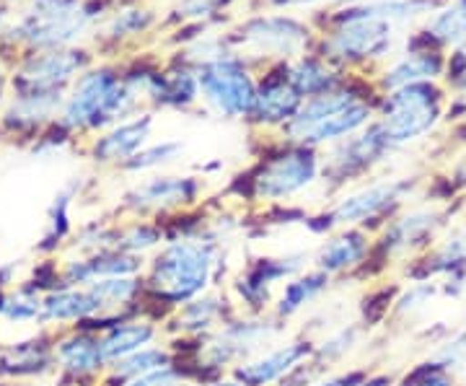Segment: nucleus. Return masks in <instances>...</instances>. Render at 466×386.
I'll return each mask as SVG.
<instances>
[{"mask_svg": "<svg viewBox=\"0 0 466 386\" xmlns=\"http://www.w3.org/2000/svg\"><path fill=\"white\" fill-rule=\"evenodd\" d=\"M226 269L223 244L208 241L200 236L192 239H174L167 241L148 262L146 283V301L158 306L167 317L182 303L208 293L210 288L220 286Z\"/></svg>", "mask_w": 466, "mask_h": 386, "instance_id": "obj_1", "label": "nucleus"}, {"mask_svg": "<svg viewBox=\"0 0 466 386\" xmlns=\"http://www.w3.org/2000/svg\"><path fill=\"white\" fill-rule=\"evenodd\" d=\"M446 218H449V210L438 205H420L412 210L397 213L373 241V254L358 275H368L373 268L381 269L391 262L415 259L417 254L428 252L433 247L438 231L446 226Z\"/></svg>", "mask_w": 466, "mask_h": 386, "instance_id": "obj_2", "label": "nucleus"}, {"mask_svg": "<svg viewBox=\"0 0 466 386\" xmlns=\"http://www.w3.org/2000/svg\"><path fill=\"white\" fill-rule=\"evenodd\" d=\"M441 119V91L431 84H412L389 91L376 122L386 146L394 151L428 135Z\"/></svg>", "mask_w": 466, "mask_h": 386, "instance_id": "obj_3", "label": "nucleus"}, {"mask_svg": "<svg viewBox=\"0 0 466 386\" xmlns=\"http://www.w3.org/2000/svg\"><path fill=\"white\" fill-rule=\"evenodd\" d=\"M140 99L127 84H119L109 70L86 73L76 84L66 109V127H101L116 117H125Z\"/></svg>", "mask_w": 466, "mask_h": 386, "instance_id": "obj_4", "label": "nucleus"}, {"mask_svg": "<svg viewBox=\"0 0 466 386\" xmlns=\"http://www.w3.org/2000/svg\"><path fill=\"white\" fill-rule=\"evenodd\" d=\"M415 192V182L410 179H389L373 182L350 192L329 208V220L334 229H383L397 216L404 200Z\"/></svg>", "mask_w": 466, "mask_h": 386, "instance_id": "obj_5", "label": "nucleus"}, {"mask_svg": "<svg viewBox=\"0 0 466 386\" xmlns=\"http://www.w3.org/2000/svg\"><path fill=\"white\" fill-rule=\"evenodd\" d=\"M321 179V161L314 148L293 146L267 158L249 179V198L257 202H283Z\"/></svg>", "mask_w": 466, "mask_h": 386, "instance_id": "obj_6", "label": "nucleus"}, {"mask_svg": "<svg viewBox=\"0 0 466 386\" xmlns=\"http://www.w3.org/2000/svg\"><path fill=\"white\" fill-rule=\"evenodd\" d=\"M306 262H311V257L306 252L259 257L241 269L238 278H233L231 293L247 314L262 317L275 303V286L288 283L290 278L306 272Z\"/></svg>", "mask_w": 466, "mask_h": 386, "instance_id": "obj_7", "label": "nucleus"}, {"mask_svg": "<svg viewBox=\"0 0 466 386\" xmlns=\"http://www.w3.org/2000/svg\"><path fill=\"white\" fill-rule=\"evenodd\" d=\"M198 86L205 104L226 119L249 117L257 99V86L236 57H226L198 70Z\"/></svg>", "mask_w": 466, "mask_h": 386, "instance_id": "obj_8", "label": "nucleus"}, {"mask_svg": "<svg viewBox=\"0 0 466 386\" xmlns=\"http://www.w3.org/2000/svg\"><path fill=\"white\" fill-rule=\"evenodd\" d=\"M391 26L394 24L368 14L366 8H355L329 34L324 50L329 52V57H339V60L381 57L391 45Z\"/></svg>", "mask_w": 466, "mask_h": 386, "instance_id": "obj_9", "label": "nucleus"}, {"mask_svg": "<svg viewBox=\"0 0 466 386\" xmlns=\"http://www.w3.org/2000/svg\"><path fill=\"white\" fill-rule=\"evenodd\" d=\"M86 24L88 14L78 0H34L21 32L34 45L57 47L84 32Z\"/></svg>", "mask_w": 466, "mask_h": 386, "instance_id": "obj_10", "label": "nucleus"}, {"mask_svg": "<svg viewBox=\"0 0 466 386\" xmlns=\"http://www.w3.org/2000/svg\"><path fill=\"white\" fill-rule=\"evenodd\" d=\"M386 151H391V148L386 146L379 125L373 122V125H368L366 130L334 143L332 151L327 153L324 161H321V179L334 182V185L350 182L352 177H360L376 161H381V156Z\"/></svg>", "mask_w": 466, "mask_h": 386, "instance_id": "obj_11", "label": "nucleus"}, {"mask_svg": "<svg viewBox=\"0 0 466 386\" xmlns=\"http://www.w3.org/2000/svg\"><path fill=\"white\" fill-rule=\"evenodd\" d=\"M200 182L195 177H150L146 182L135 185L125 195V208L133 213H156L167 216L177 210H187L200 200Z\"/></svg>", "mask_w": 466, "mask_h": 386, "instance_id": "obj_12", "label": "nucleus"}, {"mask_svg": "<svg viewBox=\"0 0 466 386\" xmlns=\"http://www.w3.org/2000/svg\"><path fill=\"white\" fill-rule=\"evenodd\" d=\"M314 355V342L309 337H293L288 342L275 345L272 350L254 355L249 361L238 363L231 371L233 379L244 386H275L300 363H306Z\"/></svg>", "mask_w": 466, "mask_h": 386, "instance_id": "obj_13", "label": "nucleus"}, {"mask_svg": "<svg viewBox=\"0 0 466 386\" xmlns=\"http://www.w3.org/2000/svg\"><path fill=\"white\" fill-rule=\"evenodd\" d=\"M373 254V239L363 229H337V234L327 236L319 249L311 254L314 269L339 278V275H358L366 268Z\"/></svg>", "mask_w": 466, "mask_h": 386, "instance_id": "obj_14", "label": "nucleus"}, {"mask_svg": "<svg viewBox=\"0 0 466 386\" xmlns=\"http://www.w3.org/2000/svg\"><path fill=\"white\" fill-rule=\"evenodd\" d=\"M233 314H236V306L220 290H208L198 299L182 303L179 309H174L167 320V330L182 340H205L208 335H213L223 321L231 320Z\"/></svg>", "mask_w": 466, "mask_h": 386, "instance_id": "obj_15", "label": "nucleus"}, {"mask_svg": "<svg viewBox=\"0 0 466 386\" xmlns=\"http://www.w3.org/2000/svg\"><path fill=\"white\" fill-rule=\"evenodd\" d=\"M244 45H251L259 52L269 55H296L309 42V29L299 21L285 16L254 18L241 29Z\"/></svg>", "mask_w": 466, "mask_h": 386, "instance_id": "obj_16", "label": "nucleus"}, {"mask_svg": "<svg viewBox=\"0 0 466 386\" xmlns=\"http://www.w3.org/2000/svg\"><path fill=\"white\" fill-rule=\"evenodd\" d=\"M84 66L81 52H50L42 57H34L21 70V94H47V91H60V86Z\"/></svg>", "mask_w": 466, "mask_h": 386, "instance_id": "obj_17", "label": "nucleus"}, {"mask_svg": "<svg viewBox=\"0 0 466 386\" xmlns=\"http://www.w3.org/2000/svg\"><path fill=\"white\" fill-rule=\"evenodd\" d=\"M143 269V262L137 257H130V254L116 252V249H109V252H96L86 259H73L67 262L66 272V286H94L96 280H104V278H125V275H140Z\"/></svg>", "mask_w": 466, "mask_h": 386, "instance_id": "obj_18", "label": "nucleus"}, {"mask_svg": "<svg viewBox=\"0 0 466 386\" xmlns=\"http://www.w3.org/2000/svg\"><path fill=\"white\" fill-rule=\"evenodd\" d=\"M370 117H373V109L368 107L366 101H355L348 109H342L332 117L317 122L314 127H309L293 146H306V148H314V151L321 148V146H329V143L334 146V143L345 140L350 135L366 130L370 125Z\"/></svg>", "mask_w": 466, "mask_h": 386, "instance_id": "obj_19", "label": "nucleus"}, {"mask_svg": "<svg viewBox=\"0 0 466 386\" xmlns=\"http://www.w3.org/2000/svg\"><path fill=\"white\" fill-rule=\"evenodd\" d=\"M303 104V96L288 78H269L257 88V99L249 117L257 125H280L285 127Z\"/></svg>", "mask_w": 466, "mask_h": 386, "instance_id": "obj_20", "label": "nucleus"}, {"mask_svg": "<svg viewBox=\"0 0 466 386\" xmlns=\"http://www.w3.org/2000/svg\"><path fill=\"white\" fill-rule=\"evenodd\" d=\"M150 127H153L150 115H140V117L127 119V122H119L115 130H109L101 140H96V146H94L96 161H104V164L115 161V164L125 167L133 156L146 148Z\"/></svg>", "mask_w": 466, "mask_h": 386, "instance_id": "obj_21", "label": "nucleus"}, {"mask_svg": "<svg viewBox=\"0 0 466 386\" xmlns=\"http://www.w3.org/2000/svg\"><path fill=\"white\" fill-rule=\"evenodd\" d=\"M158 337V321L156 320H127L109 327L101 335V355L106 366H115L116 361L137 353L148 345H156Z\"/></svg>", "mask_w": 466, "mask_h": 386, "instance_id": "obj_22", "label": "nucleus"}, {"mask_svg": "<svg viewBox=\"0 0 466 386\" xmlns=\"http://www.w3.org/2000/svg\"><path fill=\"white\" fill-rule=\"evenodd\" d=\"M329 286H332V278L319 272V269L300 272L296 278H290L288 283H283L280 293L275 296L272 317H278L280 321L293 320L306 306H311L317 299H321L329 290Z\"/></svg>", "mask_w": 466, "mask_h": 386, "instance_id": "obj_23", "label": "nucleus"}, {"mask_svg": "<svg viewBox=\"0 0 466 386\" xmlns=\"http://www.w3.org/2000/svg\"><path fill=\"white\" fill-rule=\"evenodd\" d=\"M104 314L99 296L91 288H60L42 299L45 321H91Z\"/></svg>", "mask_w": 466, "mask_h": 386, "instance_id": "obj_24", "label": "nucleus"}, {"mask_svg": "<svg viewBox=\"0 0 466 386\" xmlns=\"http://www.w3.org/2000/svg\"><path fill=\"white\" fill-rule=\"evenodd\" d=\"M55 361L60 363V369L70 376H91L106 366L104 355H101V337L94 335H70L60 340L55 345Z\"/></svg>", "mask_w": 466, "mask_h": 386, "instance_id": "obj_25", "label": "nucleus"}, {"mask_svg": "<svg viewBox=\"0 0 466 386\" xmlns=\"http://www.w3.org/2000/svg\"><path fill=\"white\" fill-rule=\"evenodd\" d=\"M366 327L360 321H345L339 324L337 330H332L329 335H324L319 342H314V361L327 366L332 371L334 366H339L348 355H352L358 350V345L363 342L366 337Z\"/></svg>", "mask_w": 466, "mask_h": 386, "instance_id": "obj_26", "label": "nucleus"}, {"mask_svg": "<svg viewBox=\"0 0 466 386\" xmlns=\"http://www.w3.org/2000/svg\"><path fill=\"white\" fill-rule=\"evenodd\" d=\"M443 60L435 52H412L407 57H401L397 66H391L383 76V86L389 91H397L404 86L412 84H428L435 76H441Z\"/></svg>", "mask_w": 466, "mask_h": 386, "instance_id": "obj_27", "label": "nucleus"}, {"mask_svg": "<svg viewBox=\"0 0 466 386\" xmlns=\"http://www.w3.org/2000/svg\"><path fill=\"white\" fill-rule=\"evenodd\" d=\"M177 361L179 358L171 350V345H148V348H143L137 353L116 361L115 366H109V369H112V379L122 384V381H130V379H137V376H146L150 371L167 369Z\"/></svg>", "mask_w": 466, "mask_h": 386, "instance_id": "obj_28", "label": "nucleus"}, {"mask_svg": "<svg viewBox=\"0 0 466 386\" xmlns=\"http://www.w3.org/2000/svg\"><path fill=\"white\" fill-rule=\"evenodd\" d=\"M167 244V234L161 223H148V220H135L130 226L116 231L115 249L130 257H143L148 252H158Z\"/></svg>", "mask_w": 466, "mask_h": 386, "instance_id": "obj_29", "label": "nucleus"}, {"mask_svg": "<svg viewBox=\"0 0 466 386\" xmlns=\"http://www.w3.org/2000/svg\"><path fill=\"white\" fill-rule=\"evenodd\" d=\"M288 81L296 86V91L303 99L337 88V76L329 67L321 66L319 60H311V57H300L299 63L288 70Z\"/></svg>", "mask_w": 466, "mask_h": 386, "instance_id": "obj_30", "label": "nucleus"}, {"mask_svg": "<svg viewBox=\"0 0 466 386\" xmlns=\"http://www.w3.org/2000/svg\"><path fill=\"white\" fill-rule=\"evenodd\" d=\"M441 293V286L433 280H412L407 288H401L391 306V317L394 321L415 320L417 314H422L435 296Z\"/></svg>", "mask_w": 466, "mask_h": 386, "instance_id": "obj_31", "label": "nucleus"}, {"mask_svg": "<svg viewBox=\"0 0 466 386\" xmlns=\"http://www.w3.org/2000/svg\"><path fill=\"white\" fill-rule=\"evenodd\" d=\"M50 350L39 348L36 342H24V345H16L14 350H8L0 358V373H16V376L42 373V371L50 369Z\"/></svg>", "mask_w": 466, "mask_h": 386, "instance_id": "obj_32", "label": "nucleus"}, {"mask_svg": "<svg viewBox=\"0 0 466 386\" xmlns=\"http://www.w3.org/2000/svg\"><path fill=\"white\" fill-rule=\"evenodd\" d=\"M60 107V91H47V94H21L14 101V109L8 112V119L16 125H36L47 119Z\"/></svg>", "mask_w": 466, "mask_h": 386, "instance_id": "obj_33", "label": "nucleus"}, {"mask_svg": "<svg viewBox=\"0 0 466 386\" xmlns=\"http://www.w3.org/2000/svg\"><path fill=\"white\" fill-rule=\"evenodd\" d=\"M198 96H200L198 76L189 73V70H174V73L164 76V88H161V99H158V104L184 109V107L195 104Z\"/></svg>", "mask_w": 466, "mask_h": 386, "instance_id": "obj_34", "label": "nucleus"}, {"mask_svg": "<svg viewBox=\"0 0 466 386\" xmlns=\"http://www.w3.org/2000/svg\"><path fill=\"white\" fill-rule=\"evenodd\" d=\"M428 34L433 36L435 42H443V45H456V42H464L466 39V0L453 3L451 8H446L443 14L431 21Z\"/></svg>", "mask_w": 466, "mask_h": 386, "instance_id": "obj_35", "label": "nucleus"}, {"mask_svg": "<svg viewBox=\"0 0 466 386\" xmlns=\"http://www.w3.org/2000/svg\"><path fill=\"white\" fill-rule=\"evenodd\" d=\"M182 153V140H161V143L148 146V148H143L137 156H133V158L125 164V168H127V171H150V168L167 167L171 161H177Z\"/></svg>", "mask_w": 466, "mask_h": 386, "instance_id": "obj_36", "label": "nucleus"}, {"mask_svg": "<svg viewBox=\"0 0 466 386\" xmlns=\"http://www.w3.org/2000/svg\"><path fill=\"white\" fill-rule=\"evenodd\" d=\"M394 299H397V288L394 286H383L379 290H370L363 303H360V324L366 330H373L379 327L381 321H386L391 317V306H394Z\"/></svg>", "mask_w": 466, "mask_h": 386, "instance_id": "obj_37", "label": "nucleus"}, {"mask_svg": "<svg viewBox=\"0 0 466 386\" xmlns=\"http://www.w3.org/2000/svg\"><path fill=\"white\" fill-rule=\"evenodd\" d=\"M431 361H433L438 369L449 371L451 376L459 379L466 369V330L451 335L449 340H443V342L435 348V353L431 355Z\"/></svg>", "mask_w": 466, "mask_h": 386, "instance_id": "obj_38", "label": "nucleus"}, {"mask_svg": "<svg viewBox=\"0 0 466 386\" xmlns=\"http://www.w3.org/2000/svg\"><path fill=\"white\" fill-rule=\"evenodd\" d=\"M198 384L195 376L189 373V369L184 366L182 361L171 363L167 369L150 371L146 376H137V379H130V381H116V386H192Z\"/></svg>", "mask_w": 466, "mask_h": 386, "instance_id": "obj_39", "label": "nucleus"}, {"mask_svg": "<svg viewBox=\"0 0 466 386\" xmlns=\"http://www.w3.org/2000/svg\"><path fill=\"white\" fill-rule=\"evenodd\" d=\"M0 314L11 321H32L42 317V299L34 290H18L0 301Z\"/></svg>", "mask_w": 466, "mask_h": 386, "instance_id": "obj_40", "label": "nucleus"}, {"mask_svg": "<svg viewBox=\"0 0 466 386\" xmlns=\"http://www.w3.org/2000/svg\"><path fill=\"white\" fill-rule=\"evenodd\" d=\"M400 386H456V376H451L449 371L438 369L433 361H425L410 371Z\"/></svg>", "mask_w": 466, "mask_h": 386, "instance_id": "obj_41", "label": "nucleus"}, {"mask_svg": "<svg viewBox=\"0 0 466 386\" xmlns=\"http://www.w3.org/2000/svg\"><path fill=\"white\" fill-rule=\"evenodd\" d=\"M70 198H73V189H66V192H60L57 198H55V205H52L50 210V234L45 236V249H50L55 247L63 236L67 234V229H70V220H67V205H70Z\"/></svg>", "mask_w": 466, "mask_h": 386, "instance_id": "obj_42", "label": "nucleus"}, {"mask_svg": "<svg viewBox=\"0 0 466 386\" xmlns=\"http://www.w3.org/2000/svg\"><path fill=\"white\" fill-rule=\"evenodd\" d=\"M148 24H150L148 11H122V14L109 24V32L115 34V36H122V34L140 32V29H146Z\"/></svg>", "mask_w": 466, "mask_h": 386, "instance_id": "obj_43", "label": "nucleus"}, {"mask_svg": "<svg viewBox=\"0 0 466 386\" xmlns=\"http://www.w3.org/2000/svg\"><path fill=\"white\" fill-rule=\"evenodd\" d=\"M368 369H345V371H337V373H327V376H321L319 381H314L311 386H360L366 381Z\"/></svg>", "mask_w": 466, "mask_h": 386, "instance_id": "obj_44", "label": "nucleus"}, {"mask_svg": "<svg viewBox=\"0 0 466 386\" xmlns=\"http://www.w3.org/2000/svg\"><path fill=\"white\" fill-rule=\"evenodd\" d=\"M218 5V0H182L179 11L184 16H208Z\"/></svg>", "mask_w": 466, "mask_h": 386, "instance_id": "obj_45", "label": "nucleus"}, {"mask_svg": "<svg viewBox=\"0 0 466 386\" xmlns=\"http://www.w3.org/2000/svg\"><path fill=\"white\" fill-rule=\"evenodd\" d=\"M449 78H453L456 84L461 86L466 91V47L456 57H453V63H451V76Z\"/></svg>", "mask_w": 466, "mask_h": 386, "instance_id": "obj_46", "label": "nucleus"}, {"mask_svg": "<svg viewBox=\"0 0 466 386\" xmlns=\"http://www.w3.org/2000/svg\"><path fill=\"white\" fill-rule=\"evenodd\" d=\"M360 386H397V379L391 373H370Z\"/></svg>", "mask_w": 466, "mask_h": 386, "instance_id": "obj_47", "label": "nucleus"}, {"mask_svg": "<svg viewBox=\"0 0 466 386\" xmlns=\"http://www.w3.org/2000/svg\"><path fill=\"white\" fill-rule=\"evenodd\" d=\"M453 185L466 189V156L461 158V164L456 167V174H453Z\"/></svg>", "mask_w": 466, "mask_h": 386, "instance_id": "obj_48", "label": "nucleus"}, {"mask_svg": "<svg viewBox=\"0 0 466 386\" xmlns=\"http://www.w3.org/2000/svg\"><path fill=\"white\" fill-rule=\"evenodd\" d=\"M202 386H244L238 379H233V376H220V379H213V381H208V384Z\"/></svg>", "mask_w": 466, "mask_h": 386, "instance_id": "obj_49", "label": "nucleus"}, {"mask_svg": "<svg viewBox=\"0 0 466 386\" xmlns=\"http://www.w3.org/2000/svg\"><path fill=\"white\" fill-rule=\"evenodd\" d=\"M339 3H363V5H379V3H389V0H339Z\"/></svg>", "mask_w": 466, "mask_h": 386, "instance_id": "obj_50", "label": "nucleus"}, {"mask_svg": "<svg viewBox=\"0 0 466 386\" xmlns=\"http://www.w3.org/2000/svg\"><path fill=\"white\" fill-rule=\"evenodd\" d=\"M283 5H303V3H314V0H278Z\"/></svg>", "mask_w": 466, "mask_h": 386, "instance_id": "obj_51", "label": "nucleus"}, {"mask_svg": "<svg viewBox=\"0 0 466 386\" xmlns=\"http://www.w3.org/2000/svg\"><path fill=\"white\" fill-rule=\"evenodd\" d=\"M0 91H3V78H0Z\"/></svg>", "mask_w": 466, "mask_h": 386, "instance_id": "obj_52", "label": "nucleus"}, {"mask_svg": "<svg viewBox=\"0 0 466 386\" xmlns=\"http://www.w3.org/2000/svg\"><path fill=\"white\" fill-rule=\"evenodd\" d=\"M464 135H466V133H464ZM464 140H466V137H464Z\"/></svg>", "mask_w": 466, "mask_h": 386, "instance_id": "obj_53", "label": "nucleus"}]
</instances>
